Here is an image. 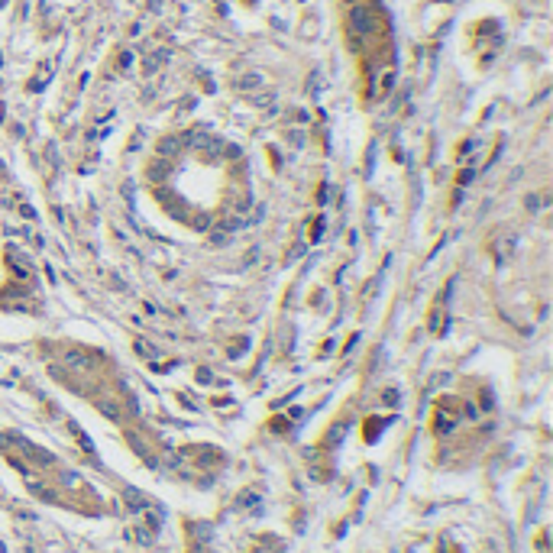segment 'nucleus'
Instances as JSON below:
<instances>
[{"label":"nucleus","mask_w":553,"mask_h":553,"mask_svg":"<svg viewBox=\"0 0 553 553\" xmlns=\"http://www.w3.org/2000/svg\"><path fill=\"white\" fill-rule=\"evenodd\" d=\"M346 29H350L353 49H359L363 39L379 32V13H375L369 3H353L350 10H346Z\"/></svg>","instance_id":"obj_1"},{"label":"nucleus","mask_w":553,"mask_h":553,"mask_svg":"<svg viewBox=\"0 0 553 553\" xmlns=\"http://www.w3.org/2000/svg\"><path fill=\"white\" fill-rule=\"evenodd\" d=\"M159 152H162V155H175V152H178V139H162Z\"/></svg>","instance_id":"obj_2"},{"label":"nucleus","mask_w":553,"mask_h":553,"mask_svg":"<svg viewBox=\"0 0 553 553\" xmlns=\"http://www.w3.org/2000/svg\"><path fill=\"white\" fill-rule=\"evenodd\" d=\"M259 81H262V78H259V74H246V78L240 81V87H256Z\"/></svg>","instance_id":"obj_3"},{"label":"nucleus","mask_w":553,"mask_h":553,"mask_svg":"<svg viewBox=\"0 0 553 553\" xmlns=\"http://www.w3.org/2000/svg\"><path fill=\"white\" fill-rule=\"evenodd\" d=\"M320 233H324V220H314L311 223V240H317Z\"/></svg>","instance_id":"obj_4"}]
</instances>
